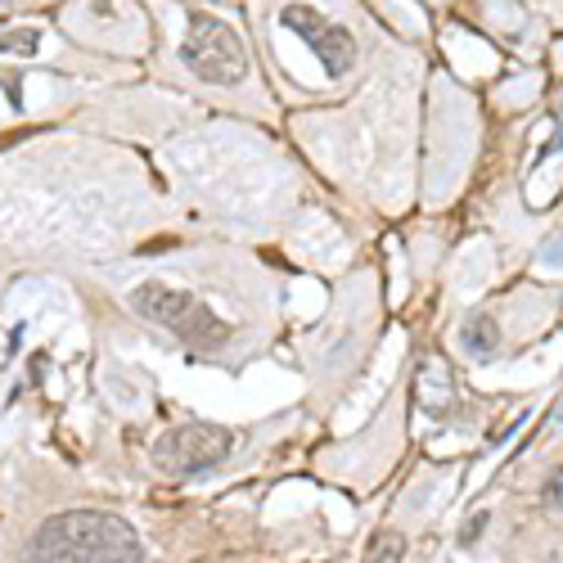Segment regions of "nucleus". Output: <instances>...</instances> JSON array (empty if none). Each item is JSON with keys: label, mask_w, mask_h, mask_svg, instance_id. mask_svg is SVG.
Instances as JSON below:
<instances>
[{"label": "nucleus", "mask_w": 563, "mask_h": 563, "mask_svg": "<svg viewBox=\"0 0 563 563\" xmlns=\"http://www.w3.org/2000/svg\"><path fill=\"white\" fill-rule=\"evenodd\" d=\"M23 563H145V550H140L135 532L122 519H113V514L73 509L41 523Z\"/></svg>", "instance_id": "nucleus-1"}, {"label": "nucleus", "mask_w": 563, "mask_h": 563, "mask_svg": "<svg viewBox=\"0 0 563 563\" xmlns=\"http://www.w3.org/2000/svg\"><path fill=\"white\" fill-rule=\"evenodd\" d=\"M131 307L145 316V320L163 324V330L180 334L190 347H217V343L225 339V324H221L195 294L172 289V285H163V279H150V285H140V289L131 294Z\"/></svg>", "instance_id": "nucleus-2"}, {"label": "nucleus", "mask_w": 563, "mask_h": 563, "mask_svg": "<svg viewBox=\"0 0 563 563\" xmlns=\"http://www.w3.org/2000/svg\"><path fill=\"white\" fill-rule=\"evenodd\" d=\"M180 64L199 81H212V86L244 81V68H249L240 36L212 14H190V32L180 41Z\"/></svg>", "instance_id": "nucleus-3"}, {"label": "nucleus", "mask_w": 563, "mask_h": 563, "mask_svg": "<svg viewBox=\"0 0 563 563\" xmlns=\"http://www.w3.org/2000/svg\"><path fill=\"white\" fill-rule=\"evenodd\" d=\"M234 438L225 429H212V424H185V429H167L154 446V460L167 468V474H180V478H195V474H208L217 468L225 455H230Z\"/></svg>", "instance_id": "nucleus-4"}, {"label": "nucleus", "mask_w": 563, "mask_h": 563, "mask_svg": "<svg viewBox=\"0 0 563 563\" xmlns=\"http://www.w3.org/2000/svg\"><path fill=\"white\" fill-rule=\"evenodd\" d=\"M279 23H285L298 41L311 45L316 59L330 68V77H343V73L356 64V41H352V32H343L339 23H330L320 10H311V5H289L285 14H279Z\"/></svg>", "instance_id": "nucleus-5"}, {"label": "nucleus", "mask_w": 563, "mask_h": 563, "mask_svg": "<svg viewBox=\"0 0 563 563\" xmlns=\"http://www.w3.org/2000/svg\"><path fill=\"white\" fill-rule=\"evenodd\" d=\"M460 343H464V352L468 356H478V361H492L496 356V347H500V324L492 320V316H474L460 330Z\"/></svg>", "instance_id": "nucleus-6"}, {"label": "nucleus", "mask_w": 563, "mask_h": 563, "mask_svg": "<svg viewBox=\"0 0 563 563\" xmlns=\"http://www.w3.org/2000/svg\"><path fill=\"white\" fill-rule=\"evenodd\" d=\"M419 401H424V410L442 415L451 406V379H446V365L429 361L424 369H419Z\"/></svg>", "instance_id": "nucleus-7"}, {"label": "nucleus", "mask_w": 563, "mask_h": 563, "mask_svg": "<svg viewBox=\"0 0 563 563\" xmlns=\"http://www.w3.org/2000/svg\"><path fill=\"white\" fill-rule=\"evenodd\" d=\"M0 51H14V55H32V51H36V32H27V36H0Z\"/></svg>", "instance_id": "nucleus-8"}, {"label": "nucleus", "mask_w": 563, "mask_h": 563, "mask_svg": "<svg viewBox=\"0 0 563 563\" xmlns=\"http://www.w3.org/2000/svg\"><path fill=\"white\" fill-rule=\"evenodd\" d=\"M374 563H401V541H384V550L374 554Z\"/></svg>", "instance_id": "nucleus-9"}, {"label": "nucleus", "mask_w": 563, "mask_h": 563, "mask_svg": "<svg viewBox=\"0 0 563 563\" xmlns=\"http://www.w3.org/2000/svg\"><path fill=\"white\" fill-rule=\"evenodd\" d=\"M483 528H487V514H478V519L464 528V537H460V541H464V545H468V541H478V532H483Z\"/></svg>", "instance_id": "nucleus-10"}]
</instances>
